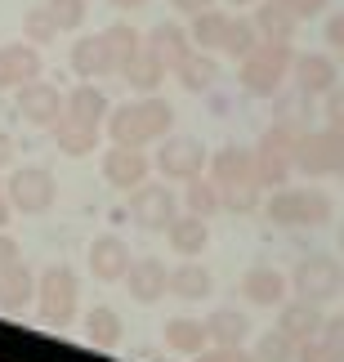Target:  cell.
<instances>
[{"instance_id": "6da1fadb", "label": "cell", "mask_w": 344, "mask_h": 362, "mask_svg": "<svg viewBox=\"0 0 344 362\" xmlns=\"http://www.w3.org/2000/svg\"><path fill=\"white\" fill-rule=\"evenodd\" d=\"M174 130V107L157 94H143L134 103H121L107 112V134L112 144H126V148H148V144H161Z\"/></svg>"}, {"instance_id": "7a4b0ae2", "label": "cell", "mask_w": 344, "mask_h": 362, "mask_svg": "<svg viewBox=\"0 0 344 362\" xmlns=\"http://www.w3.org/2000/svg\"><path fill=\"white\" fill-rule=\"evenodd\" d=\"M264 215L278 228H322L336 215V197L318 184H291V188H273V197L264 202Z\"/></svg>"}, {"instance_id": "3957f363", "label": "cell", "mask_w": 344, "mask_h": 362, "mask_svg": "<svg viewBox=\"0 0 344 362\" xmlns=\"http://www.w3.org/2000/svg\"><path fill=\"white\" fill-rule=\"evenodd\" d=\"M295 45L291 40H259V45L237 63V81L251 99H273L286 81H291Z\"/></svg>"}, {"instance_id": "277c9868", "label": "cell", "mask_w": 344, "mask_h": 362, "mask_svg": "<svg viewBox=\"0 0 344 362\" xmlns=\"http://www.w3.org/2000/svg\"><path fill=\"white\" fill-rule=\"evenodd\" d=\"M295 125L291 121H278L259 134V144L251 148V161H255V184L259 188H282L291 184L295 175Z\"/></svg>"}, {"instance_id": "5b68a950", "label": "cell", "mask_w": 344, "mask_h": 362, "mask_svg": "<svg viewBox=\"0 0 344 362\" xmlns=\"http://www.w3.org/2000/svg\"><path fill=\"white\" fill-rule=\"evenodd\" d=\"M76 304H81V277L67 269V264H49V269L36 277V313L45 317L49 327H72Z\"/></svg>"}, {"instance_id": "8992f818", "label": "cell", "mask_w": 344, "mask_h": 362, "mask_svg": "<svg viewBox=\"0 0 344 362\" xmlns=\"http://www.w3.org/2000/svg\"><path fill=\"white\" fill-rule=\"evenodd\" d=\"M295 170L309 179H326V175H344V130H299L295 134Z\"/></svg>"}, {"instance_id": "52a82bcc", "label": "cell", "mask_w": 344, "mask_h": 362, "mask_svg": "<svg viewBox=\"0 0 344 362\" xmlns=\"http://www.w3.org/2000/svg\"><path fill=\"white\" fill-rule=\"evenodd\" d=\"M291 282V291L299 300H313V304H331L340 291H344V264L336 255H304L295 264V273L286 277Z\"/></svg>"}, {"instance_id": "ba28073f", "label": "cell", "mask_w": 344, "mask_h": 362, "mask_svg": "<svg viewBox=\"0 0 344 362\" xmlns=\"http://www.w3.org/2000/svg\"><path fill=\"white\" fill-rule=\"evenodd\" d=\"M5 197L23 215H45L54 206V197H59V184H54V175L45 165H18L5 184Z\"/></svg>"}, {"instance_id": "9c48e42d", "label": "cell", "mask_w": 344, "mask_h": 362, "mask_svg": "<svg viewBox=\"0 0 344 362\" xmlns=\"http://www.w3.org/2000/svg\"><path fill=\"white\" fill-rule=\"evenodd\" d=\"M206 148L197 144V139H188V134H166L161 139V148H157V170L174 179V184H188V179H197L206 175Z\"/></svg>"}, {"instance_id": "30bf717a", "label": "cell", "mask_w": 344, "mask_h": 362, "mask_svg": "<svg viewBox=\"0 0 344 362\" xmlns=\"http://www.w3.org/2000/svg\"><path fill=\"white\" fill-rule=\"evenodd\" d=\"M130 215H134V224L148 228V233H166V224L179 215V202H174V192L166 184H143L130 192Z\"/></svg>"}, {"instance_id": "8fae6325", "label": "cell", "mask_w": 344, "mask_h": 362, "mask_svg": "<svg viewBox=\"0 0 344 362\" xmlns=\"http://www.w3.org/2000/svg\"><path fill=\"white\" fill-rule=\"evenodd\" d=\"M291 81L304 99H322V94H331L340 86V67H336L331 54H295Z\"/></svg>"}, {"instance_id": "7c38bea8", "label": "cell", "mask_w": 344, "mask_h": 362, "mask_svg": "<svg viewBox=\"0 0 344 362\" xmlns=\"http://www.w3.org/2000/svg\"><path fill=\"white\" fill-rule=\"evenodd\" d=\"M148 170H153V161H148L143 148H126V144H112L103 152V179L121 192H134L148 179Z\"/></svg>"}, {"instance_id": "4fadbf2b", "label": "cell", "mask_w": 344, "mask_h": 362, "mask_svg": "<svg viewBox=\"0 0 344 362\" xmlns=\"http://www.w3.org/2000/svg\"><path fill=\"white\" fill-rule=\"evenodd\" d=\"M18 117L32 125V130H54L63 117V94L49 86V81H32V86L18 90Z\"/></svg>"}, {"instance_id": "5bb4252c", "label": "cell", "mask_w": 344, "mask_h": 362, "mask_svg": "<svg viewBox=\"0 0 344 362\" xmlns=\"http://www.w3.org/2000/svg\"><path fill=\"white\" fill-rule=\"evenodd\" d=\"M45 76V63H40V49L18 40V45H0V90H23L32 81Z\"/></svg>"}, {"instance_id": "9a60e30c", "label": "cell", "mask_w": 344, "mask_h": 362, "mask_svg": "<svg viewBox=\"0 0 344 362\" xmlns=\"http://www.w3.org/2000/svg\"><path fill=\"white\" fill-rule=\"evenodd\" d=\"M242 300L255 304V309H278V304L291 300V282H286V273L268 269V264H255L242 277Z\"/></svg>"}, {"instance_id": "2e32d148", "label": "cell", "mask_w": 344, "mask_h": 362, "mask_svg": "<svg viewBox=\"0 0 344 362\" xmlns=\"http://www.w3.org/2000/svg\"><path fill=\"white\" fill-rule=\"evenodd\" d=\"M126 291L139 304H157L161 296H170V269L161 259H153V255H143V259H130V269H126Z\"/></svg>"}, {"instance_id": "e0dca14e", "label": "cell", "mask_w": 344, "mask_h": 362, "mask_svg": "<svg viewBox=\"0 0 344 362\" xmlns=\"http://www.w3.org/2000/svg\"><path fill=\"white\" fill-rule=\"evenodd\" d=\"M322 322H326V309L322 304H313V300H286L278 304V331L282 336H291L295 344H304L313 336H322Z\"/></svg>"}, {"instance_id": "ac0fdd59", "label": "cell", "mask_w": 344, "mask_h": 362, "mask_svg": "<svg viewBox=\"0 0 344 362\" xmlns=\"http://www.w3.org/2000/svg\"><path fill=\"white\" fill-rule=\"evenodd\" d=\"M206 179L215 188H228V184H255V161H251V148L242 144H224L206 161Z\"/></svg>"}, {"instance_id": "d6986e66", "label": "cell", "mask_w": 344, "mask_h": 362, "mask_svg": "<svg viewBox=\"0 0 344 362\" xmlns=\"http://www.w3.org/2000/svg\"><path fill=\"white\" fill-rule=\"evenodd\" d=\"M130 259H134L130 246L121 238H112V233H103V238L90 242V273L99 277V282H121L126 269H130Z\"/></svg>"}, {"instance_id": "ffe728a7", "label": "cell", "mask_w": 344, "mask_h": 362, "mask_svg": "<svg viewBox=\"0 0 344 362\" xmlns=\"http://www.w3.org/2000/svg\"><path fill=\"white\" fill-rule=\"evenodd\" d=\"M36 300V273L27 264H5L0 269V313H23Z\"/></svg>"}, {"instance_id": "44dd1931", "label": "cell", "mask_w": 344, "mask_h": 362, "mask_svg": "<svg viewBox=\"0 0 344 362\" xmlns=\"http://www.w3.org/2000/svg\"><path fill=\"white\" fill-rule=\"evenodd\" d=\"M143 45L153 49L161 63H166V72H174V67H179V63H184L188 54H192V36H188L179 23H157L153 32L143 36Z\"/></svg>"}, {"instance_id": "7402d4cb", "label": "cell", "mask_w": 344, "mask_h": 362, "mask_svg": "<svg viewBox=\"0 0 344 362\" xmlns=\"http://www.w3.org/2000/svg\"><path fill=\"white\" fill-rule=\"evenodd\" d=\"M166 238H170V250L174 255H201L206 246H210V219H197V215H174L166 224Z\"/></svg>"}, {"instance_id": "603a6c76", "label": "cell", "mask_w": 344, "mask_h": 362, "mask_svg": "<svg viewBox=\"0 0 344 362\" xmlns=\"http://www.w3.org/2000/svg\"><path fill=\"white\" fill-rule=\"evenodd\" d=\"M107 94L94 86V81H81V86L72 94H63V117H72V121H85V125H103L107 121Z\"/></svg>"}, {"instance_id": "cb8c5ba5", "label": "cell", "mask_w": 344, "mask_h": 362, "mask_svg": "<svg viewBox=\"0 0 344 362\" xmlns=\"http://www.w3.org/2000/svg\"><path fill=\"white\" fill-rule=\"evenodd\" d=\"M121 76H126V86H130L134 94H157V90H161V81H166L170 72H166V63H161L153 49L139 45V49H134V59L121 67Z\"/></svg>"}, {"instance_id": "d4e9b609", "label": "cell", "mask_w": 344, "mask_h": 362, "mask_svg": "<svg viewBox=\"0 0 344 362\" xmlns=\"http://www.w3.org/2000/svg\"><path fill=\"white\" fill-rule=\"evenodd\" d=\"M215 291V273L197 259H184L179 269H170V296L179 300H206Z\"/></svg>"}, {"instance_id": "484cf974", "label": "cell", "mask_w": 344, "mask_h": 362, "mask_svg": "<svg viewBox=\"0 0 344 362\" xmlns=\"http://www.w3.org/2000/svg\"><path fill=\"white\" fill-rule=\"evenodd\" d=\"M54 144H59L63 157H90V152L99 148V125L59 117V125H54Z\"/></svg>"}, {"instance_id": "4316f807", "label": "cell", "mask_w": 344, "mask_h": 362, "mask_svg": "<svg viewBox=\"0 0 344 362\" xmlns=\"http://www.w3.org/2000/svg\"><path fill=\"white\" fill-rule=\"evenodd\" d=\"M121 336H126V322H121L117 309H107V304H94L85 313V340L94 349H117Z\"/></svg>"}, {"instance_id": "83f0119b", "label": "cell", "mask_w": 344, "mask_h": 362, "mask_svg": "<svg viewBox=\"0 0 344 362\" xmlns=\"http://www.w3.org/2000/svg\"><path fill=\"white\" fill-rule=\"evenodd\" d=\"M201 322H206L210 344H246L251 340V317L242 309H215L210 317H201Z\"/></svg>"}, {"instance_id": "f1b7e54d", "label": "cell", "mask_w": 344, "mask_h": 362, "mask_svg": "<svg viewBox=\"0 0 344 362\" xmlns=\"http://www.w3.org/2000/svg\"><path fill=\"white\" fill-rule=\"evenodd\" d=\"M174 76H179V86H184L188 94H206L219 81V63H215V54H201V49H192L184 63L174 67Z\"/></svg>"}, {"instance_id": "f546056e", "label": "cell", "mask_w": 344, "mask_h": 362, "mask_svg": "<svg viewBox=\"0 0 344 362\" xmlns=\"http://www.w3.org/2000/svg\"><path fill=\"white\" fill-rule=\"evenodd\" d=\"M228 18H232V13H224V9H206V13H197V18H192V27H188V36H192V49H201V54H215V49H224Z\"/></svg>"}, {"instance_id": "4dcf8cb0", "label": "cell", "mask_w": 344, "mask_h": 362, "mask_svg": "<svg viewBox=\"0 0 344 362\" xmlns=\"http://www.w3.org/2000/svg\"><path fill=\"white\" fill-rule=\"evenodd\" d=\"M72 72L76 76H107L112 72V63H107V49H103V36H81L76 45H72Z\"/></svg>"}, {"instance_id": "1f68e13d", "label": "cell", "mask_w": 344, "mask_h": 362, "mask_svg": "<svg viewBox=\"0 0 344 362\" xmlns=\"http://www.w3.org/2000/svg\"><path fill=\"white\" fill-rule=\"evenodd\" d=\"M251 23H255V32H259V40H295V18H291V9H282V5H255V13H251Z\"/></svg>"}, {"instance_id": "d6a6232c", "label": "cell", "mask_w": 344, "mask_h": 362, "mask_svg": "<svg viewBox=\"0 0 344 362\" xmlns=\"http://www.w3.org/2000/svg\"><path fill=\"white\" fill-rule=\"evenodd\" d=\"M166 344L174 354L197 358L206 344H210V336H206V322H197V317H170L166 322Z\"/></svg>"}, {"instance_id": "836d02e7", "label": "cell", "mask_w": 344, "mask_h": 362, "mask_svg": "<svg viewBox=\"0 0 344 362\" xmlns=\"http://www.w3.org/2000/svg\"><path fill=\"white\" fill-rule=\"evenodd\" d=\"M143 45V36L134 32L130 23H112L103 32V49H107V63H112V72H121V67H126L130 59H134V49Z\"/></svg>"}, {"instance_id": "e575fe53", "label": "cell", "mask_w": 344, "mask_h": 362, "mask_svg": "<svg viewBox=\"0 0 344 362\" xmlns=\"http://www.w3.org/2000/svg\"><path fill=\"white\" fill-rule=\"evenodd\" d=\"M184 206H188V215H197V219H215V215H219V188H215V184H210L206 175L188 179Z\"/></svg>"}, {"instance_id": "d590c367", "label": "cell", "mask_w": 344, "mask_h": 362, "mask_svg": "<svg viewBox=\"0 0 344 362\" xmlns=\"http://www.w3.org/2000/svg\"><path fill=\"white\" fill-rule=\"evenodd\" d=\"M255 45H259L255 23L246 18V13H242V18H228V36H224V49H219V54H228V59H237V63H242Z\"/></svg>"}, {"instance_id": "8d00e7d4", "label": "cell", "mask_w": 344, "mask_h": 362, "mask_svg": "<svg viewBox=\"0 0 344 362\" xmlns=\"http://www.w3.org/2000/svg\"><path fill=\"white\" fill-rule=\"evenodd\" d=\"M255 362H295V354H299V344L291 340V336H282L278 327L273 331H264V336H259V344H255Z\"/></svg>"}, {"instance_id": "74e56055", "label": "cell", "mask_w": 344, "mask_h": 362, "mask_svg": "<svg viewBox=\"0 0 344 362\" xmlns=\"http://www.w3.org/2000/svg\"><path fill=\"white\" fill-rule=\"evenodd\" d=\"M259 184H228V188H219V211H237V215H251L264 206V197H259Z\"/></svg>"}, {"instance_id": "f35d334b", "label": "cell", "mask_w": 344, "mask_h": 362, "mask_svg": "<svg viewBox=\"0 0 344 362\" xmlns=\"http://www.w3.org/2000/svg\"><path fill=\"white\" fill-rule=\"evenodd\" d=\"M45 13H49V23L59 27V32H76V27L85 23L90 5L85 0H45Z\"/></svg>"}, {"instance_id": "ab89813d", "label": "cell", "mask_w": 344, "mask_h": 362, "mask_svg": "<svg viewBox=\"0 0 344 362\" xmlns=\"http://www.w3.org/2000/svg\"><path fill=\"white\" fill-rule=\"evenodd\" d=\"M295 362H344V340H336V336L322 331V336H313V340L299 344Z\"/></svg>"}, {"instance_id": "60d3db41", "label": "cell", "mask_w": 344, "mask_h": 362, "mask_svg": "<svg viewBox=\"0 0 344 362\" xmlns=\"http://www.w3.org/2000/svg\"><path fill=\"white\" fill-rule=\"evenodd\" d=\"M23 36L32 40L36 49H40V45H49V40L59 36V27L49 23V13H45V5H36V9H27V13H23Z\"/></svg>"}, {"instance_id": "b9f144b4", "label": "cell", "mask_w": 344, "mask_h": 362, "mask_svg": "<svg viewBox=\"0 0 344 362\" xmlns=\"http://www.w3.org/2000/svg\"><path fill=\"white\" fill-rule=\"evenodd\" d=\"M197 362H255V354L246 344H206Z\"/></svg>"}, {"instance_id": "7bdbcfd3", "label": "cell", "mask_w": 344, "mask_h": 362, "mask_svg": "<svg viewBox=\"0 0 344 362\" xmlns=\"http://www.w3.org/2000/svg\"><path fill=\"white\" fill-rule=\"evenodd\" d=\"M322 117L331 130H344V86H336L331 94H322Z\"/></svg>"}, {"instance_id": "ee69618b", "label": "cell", "mask_w": 344, "mask_h": 362, "mask_svg": "<svg viewBox=\"0 0 344 362\" xmlns=\"http://www.w3.org/2000/svg\"><path fill=\"white\" fill-rule=\"evenodd\" d=\"M326 45L344 59V13H331V18H326Z\"/></svg>"}, {"instance_id": "f6af8a7d", "label": "cell", "mask_w": 344, "mask_h": 362, "mask_svg": "<svg viewBox=\"0 0 344 362\" xmlns=\"http://www.w3.org/2000/svg\"><path fill=\"white\" fill-rule=\"evenodd\" d=\"M326 5H331V0H295L291 13H295V23H304V18H318V13H326Z\"/></svg>"}, {"instance_id": "bcb514c9", "label": "cell", "mask_w": 344, "mask_h": 362, "mask_svg": "<svg viewBox=\"0 0 344 362\" xmlns=\"http://www.w3.org/2000/svg\"><path fill=\"white\" fill-rule=\"evenodd\" d=\"M18 255H23V246L13 242L5 228H0V269H5V264H18Z\"/></svg>"}, {"instance_id": "7dc6e473", "label": "cell", "mask_w": 344, "mask_h": 362, "mask_svg": "<svg viewBox=\"0 0 344 362\" xmlns=\"http://www.w3.org/2000/svg\"><path fill=\"white\" fill-rule=\"evenodd\" d=\"M170 5H174L179 13H188V18H197V13H206V9H215V0H170Z\"/></svg>"}, {"instance_id": "c3c4849f", "label": "cell", "mask_w": 344, "mask_h": 362, "mask_svg": "<svg viewBox=\"0 0 344 362\" xmlns=\"http://www.w3.org/2000/svg\"><path fill=\"white\" fill-rule=\"evenodd\" d=\"M322 331H326V336H336V340H344V313H326Z\"/></svg>"}, {"instance_id": "681fc988", "label": "cell", "mask_w": 344, "mask_h": 362, "mask_svg": "<svg viewBox=\"0 0 344 362\" xmlns=\"http://www.w3.org/2000/svg\"><path fill=\"white\" fill-rule=\"evenodd\" d=\"M9 161H13V139H9L5 130H0V170H5Z\"/></svg>"}, {"instance_id": "f907efd6", "label": "cell", "mask_w": 344, "mask_h": 362, "mask_svg": "<svg viewBox=\"0 0 344 362\" xmlns=\"http://www.w3.org/2000/svg\"><path fill=\"white\" fill-rule=\"evenodd\" d=\"M9 215H13V206H9V197H5V184H0V228L9 224Z\"/></svg>"}, {"instance_id": "816d5d0a", "label": "cell", "mask_w": 344, "mask_h": 362, "mask_svg": "<svg viewBox=\"0 0 344 362\" xmlns=\"http://www.w3.org/2000/svg\"><path fill=\"white\" fill-rule=\"evenodd\" d=\"M117 9H139V5H148V0H112Z\"/></svg>"}, {"instance_id": "f5cc1de1", "label": "cell", "mask_w": 344, "mask_h": 362, "mask_svg": "<svg viewBox=\"0 0 344 362\" xmlns=\"http://www.w3.org/2000/svg\"><path fill=\"white\" fill-rule=\"evenodd\" d=\"M273 5H282V9H291V5H295V0H273ZM291 18H295V13H291Z\"/></svg>"}, {"instance_id": "db71d44e", "label": "cell", "mask_w": 344, "mask_h": 362, "mask_svg": "<svg viewBox=\"0 0 344 362\" xmlns=\"http://www.w3.org/2000/svg\"><path fill=\"white\" fill-rule=\"evenodd\" d=\"M228 5H259V0H228Z\"/></svg>"}, {"instance_id": "11a10c76", "label": "cell", "mask_w": 344, "mask_h": 362, "mask_svg": "<svg viewBox=\"0 0 344 362\" xmlns=\"http://www.w3.org/2000/svg\"><path fill=\"white\" fill-rule=\"evenodd\" d=\"M340 250H344V228H340Z\"/></svg>"}]
</instances>
